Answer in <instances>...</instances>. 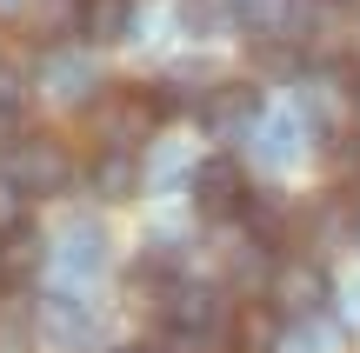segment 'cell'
I'll use <instances>...</instances> for the list:
<instances>
[{
	"mask_svg": "<svg viewBox=\"0 0 360 353\" xmlns=\"http://www.w3.org/2000/svg\"><path fill=\"white\" fill-rule=\"evenodd\" d=\"M80 120H87V133H94V154H101V147L141 154V147L167 127V114H160V100H154L147 80H107V87L87 100V114H80Z\"/></svg>",
	"mask_w": 360,
	"mask_h": 353,
	"instance_id": "obj_1",
	"label": "cell"
},
{
	"mask_svg": "<svg viewBox=\"0 0 360 353\" xmlns=\"http://www.w3.org/2000/svg\"><path fill=\"white\" fill-rule=\"evenodd\" d=\"M74 147L60 140V133H40V127H27L20 140H7L0 147V180L13 187L20 200H47V194H67L74 187Z\"/></svg>",
	"mask_w": 360,
	"mask_h": 353,
	"instance_id": "obj_2",
	"label": "cell"
},
{
	"mask_svg": "<svg viewBox=\"0 0 360 353\" xmlns=\"http://www.w3.org/2000/svg\"><path fill=\"white\" fill-rule=\"evenodd\" d=\"M254 194H260L254 173L233 154H207L200 167L187 173V200H193V213H200L207 227H240L247 207H254Z\"/></svg>",
	"mask_w": 360,
	"mask_h": 353,
	"instance_id": "obj_3",
	"label": "cell"
},
{
	"mask_svg": "<svg viewBox=\"0 0 360 353\" xmlns=\"http://www.w3.org/2000/svg\"><path fill=\"white\" fill-rule=\"evenodd\" d=\"M267 300L281 307L287 327H300V320H321L327 300H334V280H327V267L314 260V253H281L267 274Z\"/></svg>",
	"mask_w": 360,
	"mask_h": 353,
	"instance_id": "obj_4",
	"label": "cell"
},
{
	"mask_svg": "<svg viewBox=\"0 0 360 353\" xmlns=\"http://www.w3.org/2000/svg\"><path fill=\"white\" fill-rule=\"evenodd\" d=\"M193 120H200L214 140H247V133H254V120H260V87H254V80L220 74L214 93L200 100V114H193Z\"/></svg>",
	"mask_w": 360,
	"mask_h": 353,
	"instance_id": "obj_5",
	"label": "cell"
},
{
	"mask_svg": "<svg viewBox=\"0 0 360 353\" xmlns=\"http://www.w3.org/2000/svg\"><path fill=\"white\" fill-rule=\"evenodd\" d=\"M47 267V234L34 227V213H13V220H0V287L7 293H20L27 280Z\"/></svg>",
	"mask_w": 360,
	"mask_h": 353,
	"instance_id": "obj_6",
	"label": "cell"
},
{
	"mask_svg": "<svg viewBox=\"0 0 360 353\" xmlns=\"http://www.w3.org/2000/svg\"><path fill=\"white\" fill-rule=\"evenodd\" d=\"M281 340H287V320H281V307H274L267 293L233 300V314H227V347L233 353H274Z\"/></svg>",
	"mask_w": 360,
	"mask_h": 353,
	"instance_id": "obj_7",
	"label": "cell"
},
{
	"mask_svg": "<svg viewBox=\"0 0 360 353\" xmlns=\"http://www.w3.org/2000/svg\"><path fill=\"white\" fill-rule=\"evenodd\" d=\"M80 180L94 187V200L120 207V200H134V194L147 187V167H141V154H120V147H101V154H87Z\"/></svg>",
	"mask_w": 360,
	"mask_h": 353,
	"instance_id": "obj_8",
	"label": "cell"
},
{
	"mask_svg": "<svg viewBox=\"0 0 360 353\" xmlns=\"http://www.w3.org/2000/svg\"><path fill=\"white\" fill-rule=\"evenodd\" d=\"M40 340H53V347H94L101 340V320H94L87 293H47L40 300Z\"/></svg>",
	"mask_w": 360,
	"mask_h": 353,
	"instance_id": "obj_9",
	"label": "cell"
},
{
	"mask_svg": "<svg viewBox=\"0 0 360 353\" xmlns=\"http://www.w3.org/2000/svg\"><path fill=\"white\" fill-rule=\"evenodd\" d=\"M134 13H141V0H74V34L87 47H114L134 34Z\"/></svg>",
	"mask_w": 360,
	"mask_h": 353,
	"instance_id": "obj_10",
	"label": "cell"
},
{
	"mask_svg": "<svg viewBox=\"0 0 360 353\" xmlns=\"http://www.w3.org/2000/svg\"><path fill=\"white\" fill-rule=\"evenodd\" d=\"M47 260H60L74 280H87V274H101V267H107V234L94 220H80V227H67L60 240H47Z\"/></svg>",
	"mask_w": 360,
	"mask_h": 353,
	"instance_id": "obj_11",
	"label": "cell"
},
{
	"mask_svg": "<svg viewBox=\"0 0 360 353\" xmlns=\"http://www.w3.org/2000/svg\"><path fill=\"white\" fill-rule=\"evenodd\" d=\"M174 20H180V34H233V0H180L174 7Z\"/></svg>",
	"mask_w": 360,
	"mask_h": 353,
	"instance_id": "obj_12",
	"label": "cell"
},
{
	"mask_svg": "<svg viewBox=\"0 0 360 353\" xmlns=\"http://www.w3.org/2000/svg\"><path fill=\"white\" fill-rule=\"evenodd\" d=\"M347 200H354V207H360V140L347 147Z\"/></svg>",
	"mask_w": 360,
	"mask_h": 353,
	"instance_id": "obj_13",
	"label": "cell"
}]
</instances>
